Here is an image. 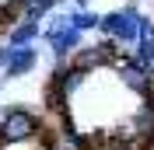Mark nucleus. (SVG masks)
<instances>
[{
	"mask_svg": "<svg viewBox=\"0 0 154 150\" xmlns=\"http://www.w3.org/2000/svg\"><path fill=\"white\" fill-rule=\"evenodd\" d=\"M98 28L105 32V38H112L116 46H126V42H137V35H140V14H137V7L109 10V14H102Z\"/></svg>",
	"mask_w": 154,
	"mask_h": 150,
	"instance_id": "nucleus-1",
	"label": "nucleus"
},
{
	"mask_svg": "<svg viewBox=\"0 0 154 150\" xmlns=\"http://www.w3.org/2000/svg\"><path fill=\"white\" fill-rule=\"evenodd\" d=\"M35 133H38V119L25 108H11L0 119V143H21V140H32Z\"/></svg>",
	"mask_w": 154,
	"mask_h": 150,
	"instance_id": "nucleus-2",
	"label": "nucleus"
},
{
	"mask_svg": "<svg viewBox=\"0 0 154 150\" xmlns=\"http://www.w3.org/2000/svg\"><path fill=\"white\" fill-rule=\"evenodd\" d=\"M112 66H116V74H119V80H123V84L130 87V91L144 94V98H147V94L154 91V74H151V70H144V66L137 63L133 56H119V59H116Z\"/></svg>",
	"mask_w": 154,
	"mask_h": 150,
	"instance_id": "nucleus-3",
	"label": "nucleus"
},
{
	"mask_svg": "<svg viewBox=\"0 0 154 150\" xmlns=\"http://www.w3.org/2000/svg\"><path fill=\"white\" fill-rule=\"evenodd\" d=\"M35 59H38V52L32 46H25V49H11V59H7V66H4V74L14 80V77H25V74H32L35 70Z\"/></svg>",
	"mask_w": 154,
	"mask_h": 150,
	"instance_id": "nucleus-4",
	"label": "nucleus"
},
{
	"mask_svg": "<svg viewBox=\"0 0 154 150\" xmlns=\"http://www.w3.org/2000/svg\"><path fill=\"white\" fill-rule=\"evenodd\" d=\"M46 42L53 46L56 59H67V56H74L77 49H81V32H74V28H63V32H56L53 38H46Z\"/></svg>",
	"mask_w": 154,
	"mask_h": 150,
	"instance_id": "nucleus-5",
	"label": "nucleus"
},
{
	"mask_svg": "<svg viewBox=\"0 0 154 150\" xmlns=\"http://www.w3.org/2000/svg\"><path fill=\"white\" fill-rule=\"evenodd\" d=\"M35 35H38V21L21 18L18 25H11V32H7L11 49H25V46H32V38H35Z\"/></svg>",
	"mask_w": 154,
	"mask_h": 150,
	"instance_id": "nucleus-6",
	"label": "nucleus"
},
{
	"mask_svg": "<svg viewBox=\"0 0 154 150\" xmlns=\"http://www.w3.org/2000/svg\"><path fill=\"white\" fill-rule=\"evenodd\" d=\"M70 98L63 94V87L56 84V80H49L46 84V91H42V105H46L49 112H63V105H67Z\"/></svg>",
	"mask_w": 154,
	"mask_h": 150,
	"instance_id": "nucleus-7",
	"label": "nucleus"
},
{
	"mask_svg": "<svg viewBox=\"0 0 154 150\" xmlns=\"http://www.w3.org/2000/svg\"><path fill=\"white\" fill-rule=\"evenodd\" d=\"M102 25V14H91V10H70V28L74 32H91V28H98Z\"/></svg>",
	"mask_w": 154,
	"mask_h": 150,
	"instance_id": "nucleus-8",
	"label": "nucleus"
},
{
	"mask_svg": "<svg viewBox=\"0 0 154 150\" xmlns=\"http://www.w3.org/2000/svg\"><path fill=\"white\" fill-rule=\"evenodd\" d=\"M63 28H70V14H60V10H56V14H49V25H46V32H42V35L53 38L56 32H63Z\"/></svg>",
	"mask_w": 154,
	"mask_h": 150,
	"instance_id": "nucleus-9",
	"label": "nucleus"
},
{
	"mask_svg": "<svg viewBox=\"0 0 154 150\" xmlns=\"http://www.w3.org/2000/svg\"><path fill=\"white\" fill-rule=\"evenodd\" d=\"M7 59H11V49H0V70L7 66Z\"/></svg>",
	"mask_w": 154,
	"mask_h": 150,
	"instance_id": "nucleus-10",
	"label": "nucleus"
},
{
	"mask_svg": "<svg viewBox=\"0 0 154 150\" xmlns=\"http://www.w3.org/2000/svg\"><path fill=\"white\" fill-rule=\"evenodd\" d=\"M88 4H91V0H77V10H88Z\"/></svg>",
	"mask_w": 154,
	"mask_h": 150,
	"instance_id": "nucleus-11",
	"label": "nucleus"
},
{
	"mask_svg": "<svg viewBox=\"0 0 154 150\" xmlns=\"http://www.w3.org/2000/svg\"><path fill=\"white\" fill-rule=\"evenodd\" d=\"M21 4H32V0H21Z\"/></svg>",
	"mask_w": 154,
	"mask_h": 150,
	"instance_id": "nucleus-12",
	"label": "nucleus"
}]
</instances>
